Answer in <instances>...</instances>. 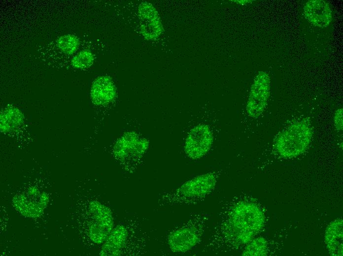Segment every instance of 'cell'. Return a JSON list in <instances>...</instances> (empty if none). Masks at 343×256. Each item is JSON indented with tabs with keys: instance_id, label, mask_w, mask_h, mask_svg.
<instances>
[{
	"instance_id": "obj_1",
	"label": "cell",
	"mask_w": 343,
	"mask_h": 256,
	"mask_svg": "<svg viewBox=\"0 0 343 256\" xmlns=\"http://www.w3.org/2000/svg\"><path fill=\"white\" fill-rule=\"evenodd\" d=\"M219 221L206 247L212 252L230 251L246 245L262 229L265 216L252 201L240 200L222 205Z\"/></svg>"
},
{
	"instance_id": "obj_2",
	"label": "cell",
	"mask_w": 343,
	"mask_h": 256,
	"mask_svg": "<svg viewBox=\"0 0 343 256\" xmlns=\"http://www.w3.org/2000/svg\"><path fill=\"white\" fill-rule=\"evenodd\" d=\"M218 176L216 172L198 175L185 182L174 191L163 194L160 204H191L201 201L213 192Z\"/></svg>"
},
{
	"instance_id": "obj_3",
	"label": "cell",
	"mask_w": 343,
	"mask_h": 256,
	"mask_svg": "<svg viewBox=\"0 0 343 256\" xmlns=\"http://www.w3.org/2000/svg\"><path fill=\"white\" fill-rule=\"evenodd\" d=\"M207 217L203 214H193L183 224L172 230L167 241L174 253H185L199 244L204 233Z\"/></svg>"
},
{
	"instance_id": "obj_4",
	"label": "cell",
	"mask_w": 343,
	"mask_h": 256,
	"mask_svg": "<svg viewBox=\"0 0 343 256\" xmlns=\"http://www.w3.org/2000/svg\"><path fill=\"white\" fill-rule=\"evenodd\" d=\"M312 135L310 125L306 120L296 122L280 133L275 142L278 153L285 158H293L303 153Z\"/></svg>"
},
{
	"instance_id": "obj_5",
	"label": "cell",
	"mask_w": 343,
	"mask_h": 256,
	"mask_svg": "<svg viewBox=\"0 0 343 256\" xmlns=\"http://www.w3.org/2000/svg\"><path fill=\"white\" fill-rule=\"evenodd\" d=\"M87 234L94 243H103L113 228L110 209L97 201L90 202L88 208Z\"/></svg>"
},
{
	"instance_id": "obj_6",
	"label": "cell",
	"mask_w": 343,
	"mask_h": 256,
	"mask_svg": "<svg viewBox=\"0 0 343 256\" xmlns=\"http://www.w3.org/2000/svg\"><path fill=\"white\" fill-rule=\"evenodd\" d=\"M80 40L79 38L71 34H67L57 37L41 49V59L48 65H69L70 60L76 54Z\"/></svg>"
},
{
	"instance_id": "obj_7",
	"label": "cell",
	"mask_w": 343,
	"mask_h": 256,
	"mask_svg": "<svg viewBox=\"0 0 343 256\" xmlns=\"http://www.w3.org/2000/svg\"><path fill=\"white\" fill-rule=\"evenodd\" d=\"M213 135L210 127L200 123L193 127L188 133L184 144V151L192 160H199L210 150L213 142Z\"/></svg>"
},
{
	"instance_id": "obj_8",
	"label": "cell",
	"mask_w": 343,
	"mask_h": 256,
	"mask_svg": "<svg viewBox=\"0 0 343 256\" xmlns=\"http://www.w3.org/2000/svg\"><path fill=\"white\" fill-rule=\"evenodd\" d=\"M270 78L265 71H259L251 85L246 104V112L253 118L264 112L270 95Z\"/></svg>"
},
{
	"instance_id": "obj_9",
	"label": "cell",
	"mask_w": 343,
	"mask_h": 256,
	"mask_svg": "<svg viewBox=\"0 0 343 256\" xmlns=\"http://www.w3.org/2000/svg\"><path fill=\"white\" fill-rule=\"evenodd\" d=\"M136 134H125L115 144L113 153L121 161L139 159L147 150L148 143Z\"/></svg>"
},
{
	"instance_id": "obj_10",
	"label": "cell",
	"mask_w": 343,
	"mask_h": 256,
	"mask_svg": "<svg viewBox=\"0 0 343 256\" xmlns=\"http://www.w3.org/2000/svg\"><path fill=\"white\" fill-rule=\"evenodd\" d=\"M138 13L141 20V32L147 39L158 37L163 32V27L159 14L150 3L143 2L138 7Z\"/></svg>"
},
{
	"instance_id": "obj_11",
	"label": "cell",
	"mask_w": 343,
	"mask_h": 256,
	"mask_svg": "<svg viewBox=\"0 0 343 256\" xmlns=\"http://www.w3.org/2000/svg\"><path fill=\"white\" fill-rule=\"evenodd\" d=\"M304 11L306 19L315 26L325 28L332 21V10L324 0H308L304 7Z\"/></svg>"
},
{
	"instance_id": "obj_12",
	"label": "cell",
	"mask_w": 343,
	"mask_h": 256,
	"mask_svg": "<svg viewBox=\"0 0 343 256\" xmlns=\"http://www.w3.org/2000/svg\"><path fill=\"white\" fill-rule=\"evenodd\" d=\"M116 89L112 79L107 76L97 78L91 89L92 102L97 105H105L111 102L116 96Z\"/></svg>"
},
{
	"instance_id": "obj_13",
	"label": "cell",
	"mask_w": 343,
	"mask_h": 256,
	"mask_svg": "<svg viewBox=\"0 0 343 256\" xmlns=\"http://www.w3.org/2000/svg\"><path fill=\"white\" fill-rule=\"evenodd\" d=\"M129 232L120 224L113 228L105 240L100 252L101 256H121L126 246Z\"/></svg>"
},
{
	"instance_id": "obj_14",
	"label": "cell",
	"mask_w": 343,
	"mask_h": 256,
	"mask_svg": "<svg viewBox=\"0 0 343 256\" xmlns=\"http://www.w3.org/2000/svg\"><path fill=\"white\" fill-rule=\"evenodd\" d=\"M343 221L338 218L327 226L325 233V242L329 254L332 256L343 255Z\"/></svg>"
},
{
	"instance_id": "obj_15",
	"label": "cell",
	"mask_w": 343,
	"mask_h": 256,
	"mask_svg": "<svg viewBox=\"0 0 343 256\" xmlns=\"http://www.w3.org/2000/svg\"><path fill=\"white\" fill-rule=\"evenodd\" d=\"M23 120V115L18 108L7 106L0 113V129L7 132L17 128Z\"/></svg>"
},
{
	"instance_id": "obj_16",
	"label": "cell",
	"mask_w": 343,
	"mask_h": 256,
	"mask_svg": "<svg viewBox=\"0 0 343 256\" xmlns=\"http://www.w3.org/2000/svg\"><path fill=\"white\" fill-rule=\"evenodd\" d=\"M242 256H264L268 254V243L263 237L254 238L246 245Z\"/></svg>"
},
{
	"instance_id": "obj_17",
	"label": "cell",
	"mask_w": 343,
	"mask_h": 256,
	"mask_svg": "<svg viewBox=\"0 0 343 256\" xmlns=\"http://www.w3.org/2000/svg\"><path fill=\"white\" fill-rule=\"evenodd\" d=\"M93 54L87 49L76 53L70 60L69 65L76 69H85L91 66L94 61Z\"/></svg>"
},
{
	"instance_id": "obj_18",
	"label": "cell",
	"mask_w": 343,
	"mask_h": 256,
	"mask_svg": "<svg viewBox=\"0 0 343 256\" xmlns=\"http://www.w3.org/2000/svg\"><path fill=\"white\" fill-rule=\"evenodd\" d=\"M334 125L336 128L339 130L343 129V109H338L334 117Z\"/></svg>"
}]
</instances>
